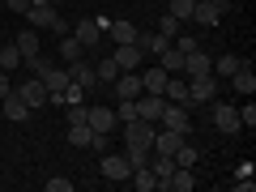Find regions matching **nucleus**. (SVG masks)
Instances as JSON below:
<instances>
[{
	"label": "nucleus",
	"instance_id": "41",
	"mask_svg": "<svg viewBox=\"0 0 256 192\" xmlns=\"http://www.w3.org/2000/svg\"><path fill=\"white\" fill-rule=\"evenodd\" d=\"M4 4H9L13 13H26V9H30V0H4Z\"/></svg>",
	"mask_w": 256,
	"mask_h": 192
},
{
	"label": "nucleus",
	"instance_id": "37",
	"mask_svg": "<svg viewBox=\"0 0 256 192\" xmlns=\"http://www.w3.org/2000/svg\"><path fill=\"white\" fill-rule=\"evenodd\" d=\"M47 192H73V180H64V175H52V180H43Z\"/></svg>",
	"mask_w": 256,
	"mask_h": 192
},
{
	"label": "nucleus",
	"instance_id": "15",
	"mask_svg": "<svg viewBox=\"0 0 256 192\" xmlns=\"http://www.w3.org/2000/svg\"><path fill=\"white\" fill-rule=\"evenodd\" d=\"M68 77H73L82 90H94V86H98V73H94V64H86V60H73V64H68Z\"/></svg>",
	"mask_w": 256,
	"mask_h": 192
},
{
	"label": "nucleus",
	"instance_id": "23",
	"mask_svg": "<svg viewBox=\"0 0 256 192\" xmlns=\"http://www.w3.org/2000/svg\"><path fill=\"white\" fill-rule=\"evenodd\" d=\"M22 52H18V43H4L0 47V73H13V68H22Z\"/></svg>",
	"mask_w": 256,
	"mask_h": 192
},
{
	"label": "nucleus",
	"instance_id": "25",
	"mask_svg": "<svg viewBox=\"0 0 256 192\" xmlns=\"http://www.w3.org/2000/svg\"><path fill=\"white\" fill-rule=\"evenodd\" d=\"M90 141H94V128L86 124H68V146H82V150H90Z\"/></svg>",
	"mask_w": 256,
	"mask_h": 192
},
{
	"label": "nucleus",
	"instance_id": "43",
	"mask_svg": "<svg viewBox=\"0 0 256 192\" xmlns=\"http://www.w3.org/2000/svg\"><path fill=\"white\" fill-rule=\"evenodd\" d=\"M210 4L214 9H230V0H210Z\"/></svg>",
	"mask_w": 256,
	"mask_h": 192
},
{
	"label": "nucleus",
	"instance_id": "3",
	"mask_svg": "<svg viewBox=\"0 0 256 192\" xmlns=\"http://www.w3.org/2000/svg\"><path fill=\"white\" fill-rule=\"evenodd\" d=\"M218 98V77L214 73H201L188 82V102H214Z\"/></svg>",
	"mask_w": 256,
	"mask_h": 192
},
{
	"label": "nucleus",
	"instance_id": "13",
	"mask_svg": "<svg viewBox=\"0 0 256 192\" xmlns=\"http://www.w3.org/2000/svg\"><path fill=\"white\" fill-rule=\"evenodd\" d=\"M162 107H166L162 94H141V98H137V116H141V120H150V124H158Z\"/></svg>",
	"mask_w": 256,
	"mask_h": 192
},
{
	"label": "nucleus",
	"instance_id": "34",
	"mask_svg": "<svg viewBox=\"0 0 256 192\" xmlns=\"http://www.w3.org/2000/svg\"><path fill=\"white\" fill-rule=\"evenodd\" d=\"M239 68V56H218V60H214V73L218 77H230Z\"/></svg>",
	"mask_w": 256,
	"mask_h": 192
},
{
	"label": "nucleus",
	"instance_id": "32",
	"mask_svg": "<svg viewBox=\"0 0 256 192\" xmlns=\"http://www.w3.org/2000/svg\"><path fill=\"white\" fill-rule=\"evenodd\" d=\"M175 166H196V146H184V141H180V150H175Z\"/></svg>",
	"mask_w": 256,
	"mask_h": 192
},
{
	"label": "nucleus",
	"instance_id": "1",
	"mask_svg": "<svg viewBox=\"0 0 256 192\" xmlns=\"http://www.w3.org/2000/svg\"><path fill=\"white\" fill-rule=\"evenodd\" d=\"M13 90L26 98V107L30 111H43V102H52V94H47V86H43V77H22Z\"/></svg>",
	"mask_w": 256,
	"mask_h": 192
},
{
	"label": "nucleus",
	"instance_id": "9",
	"mask_svg": "<svg viewBox=\"0 0 256 192\" xmlns=\"http://www.w3.org/2000/svg\"><path fill=\"white\" fill-rule=\"evenodd\" d=\"M158 188H166V192H192V188H196V175H192V166H175L166 180H158Z\"/></svg>",
	"mask_w": 256,
	"mask_h": 192
},
{
	"label": "nucleus",
	"instance_id": "10",
	"mask_svg": "<svg viewBox=\"0 0 256 192\" xmlns=\"http://www.w3.org/2000/svg\"><path fill=\"white\" fill-rule=\"evenodd\" d=\"M86 124H90L94 132H111L120 120H116V111H111V107H86Z\"/></svg>",
	"mask_w": 256,
	"mask_h": 192
},
{
	"label": "nucleus",
	"instance_id": "5",
	"mask_svg": "<svg viewBox=\"0 0 256 192\" xmlns=\"http://www.w3.org/2000/svg\"><path fill=\"white\" fill-rule=\"evenodd\" d=\"M98 171H102V180L120 184V180H128V175H132V166H128V158H124V154H102Z\"/></svg>",
	"mask_w": 256,
	"mask_h": 192
},
{
	"label": "nucleus",
	"instance_id": "7",
	"mask_svg": "<svg viewBox=\"0 0 256 192\" xmlns=\"http://www.w3.org/2000/svg\"><path fill=\"white\" fill-rule=\"evenodd\" d=\"M141 56H146V52H141L137 43H116L111 60H116L120 68H124V73H137V68H141Z\"/></svg>",
	"mask_w": 256,
	"mask_h": 192
},
{
	"label": "nucleus",
	"instance_id": "21",
	"mask_svg": "<svg viewBox=\"0 0 256 192\" xmlns=\"http://www.w3.org/2000/svg\"><path fill=\"white\" fill-rule=\"evenodd\" d=\"M158 68H166V73H184V52L175 43H166L162 52H158Z\"/></svg>",
	"mask_w": 256,
	"mask_h": 192
},
{
	"label": "nucleus",
	"instance_id": "11",
	"mask_svg": "<svg viewBox=\"0 0 256 192\" xmlns=\"http://www.w3.org/2000/svg\"><path fill=\"white\" fill-rule=\"evenodd\" d=\"M73 38H77L82 47H94V43L102 38V26H98V18H82V22L73 26Z\"/></svg>",
	"mask_w": 256,
	"mask_h": 192
},
{
	"label": "nucleus",
	"instance_id": "38",
	"mask_svg": "<svg viewBox=\"0 0 256 192\" xmlns=\"http://www.w3.org/2000/svg\"><path fill=\"white\" fill-rule=\"evenodd\" d=\"M239 111V124L244 128H256V107H252V98H248V107H235Z\"/></svg>",
	"mask_w": 256,
	"mask_h": 192
},
{
	"label": "nucleus",
	"instance_id": "29",
	"mask_svg": "<svg viewBox=\"0 0 256 192\" xmlns=\"http://www.w3.org/2000/svg\"><path fill=\"white\" fill-rule=\"evenodd\" d=\"M132 43H137L141 52H154V56H158V52H162L166 43H171V38H162L158 30H154V34H141V30H137V38H132Z\"/></svg>",
	"mask_w": 256,
	"mask_h": 192
},
{
	"label": "nucleus",
	"instance_id": "24",
	"mask_svg": "<svg viewBox=\"0 0 256 192\" xmlns=\"http://www.w3.org/2000/svg\"><path fill=\"white\" fill-rule=\"evenodd\" d=\"M222 9H214L210 0H196V9H192V22H201V26H218Z\"/></svg>",
	"mask_w": 256,
	"mask_h": 192
},
{
	"label": "nucleus",
	"instance_id": "18",
	"mask_svg": "<svg viewBox=\"0 0 256 192\" xmlns=\"http://www.w3.org/2000/svg\"><path fill=\"white\" fill-rule=\"evenodd\" d=\"M0 102H4V116H9L13 124H22V120L30 116V107H26V98H22L18 90H9V94H4V98H0Z\"/></svg>",
	"mask_w": 256,
	"mask_h": 192
},
{
	"label": "nucleus",
	"instance_id": "22",
	"mask_svg": "<svg viewBox=\"0 0 256 192\" xmlns=\"http://www.w3.org/2000/svg\"><path fill=\"white\" fill-rule=\"evenodd\" d=\"M116 94H120V98H141V77L137 73H128V77L120 73L116 77Z\"/></svg>",
	"mask_w": 256,
	"mask_h": 192
},
{
	"label": "nucleus",
	"instance_id": "20",
	"mask_svg": "<svg viewBox=\"0 0 256 192\" xmlns=\"http://www.w3.org/2000/svg\"><path fill=\"white\" fill-rule=\"evenodd\" d=\"M166 77H171V73H166V68H158V64H154V68H146V73H141V94H162Z\"/></svg>",
	"mask_w": 256,
	"mask_h": 192
},
{
	"label": "nucleus",
	"instance_id": "31",
	"mask_svg": "<svg viewBox=\"0 0 256 192\" xmlns=\"http://www.w3.org/2000/svg\"><path fill=\"white\" fill-rule=\"evenodd\" d=\"M94 73H98V82H116V77L124 73V68H120V64L107 56V60H98V64H94Z\"/></svg>",
	"mask_w": 256,
	"mask_h": 192
},
{
	"label": "nucleus",
	"instance_id": "42",
	"mask_svg": "<svg viewBox=\"0 0 256 192\" xmlns=\"http://www.w3.org/2000/svg\"><path fill=\"white\" fill-rule=\"evenodd\" d=\"M13 90V82H9V73H0V98H4V94Z\"/></svg>",
	"mask_w": 256,
	"mask_h": 192
},
{
	"label": "nucleus",
	"instance_id": "6",
	"mask_svg": "<svg viewBox=\"0 0 256 192\" xmlns=\"http://www.w3.org/2000/svg\"><path fill=\"white\" fill-rule=\"evenodd\" d=\"M154 128L158 124H150V120H128V124H124V141H137V146H150V150H154Z\"/></svg>",
	"mask_w": 256,
	"mask_h": 192
},
{
	"label": "nucleus",
	"instance_id": "30",
	"mask_svg": "<svg viewBox=\"0 0 256 192\" xmlns=\"http://www.w3.org/2000/svg\"><path fill=\"white\" fill-rule=\"evenodd\" d=\"M82 52H86V47L77 43L73 34H64V43H60V60H64V64H73V60H82Z\"/></svg>",
	"mask_w": 256,
	"mask_h": 192
},
{
	"label": "nucleus",
	"instance_id": "40",
	"mask_svg": "<svg viewBox=\"0 0 256 192\" xmlns=\"http://www.w3.org/2000/svg\"><path fill=\"white\" fill-rule=\"evenodd\" d=\"M171 43H175V47H180V52H184V56H188V52H196V47H201V43H196V38H171Z\"/></svg>",
	"mask_w": 256,
	"mask_h": 192
},
{
	"label": "nucleus",
	"instance_id": "39",
	"mask_svg": "<svg viewBox=\"0 0 256 192\" xmlns=\"http://www.w3.org/2000/svg\"><path fill=\"white\" fill-rule=\"evenodd\" d=\"M52 30H56V34H73V22H68V18H64V13H56V22H52Z\"/></svg>",
	"mask_w": 256,
	"mask_h": 192
},
{
	"label": "nucleus",
	"instance_id": "14",
	"mask_svg": "<svg viewBox=\"0 0 256 192\" xmlns=\"http://www.w3.org/2000/svg\"><path fill=\"white\" fill-rule=\"evenodd\" d=\"M201 73H214V60L196 47V52H188L184 56V77H201Z\"/></svg>",
	"mask_w": 256,
	"mask_h": 192
},
{
	"label": "nucleus",
	"instance_id": "33",
	"mask_svg": "<svg viewBox=\"0 0 256 192\" xmlns=\"http://www.w3.org/2000/svg\"><path fill=\"white\" fill-rule=\"evenodd\" d=\"M192 9H196V0H171V9H166V13H171V18H180V22H188Z\"/></svg>",
	"mask_w": 256,
	"mask_h": 192
},
{
	"label": "nucleus",
	"instance_id": "2",
	"mask_svg": "<svg viewBox=\"0 0 256 192\" xmlns=\"http://www.w3.org/2000/svg\"><path fill=\"white\" fill-rule=\"evenodd\" d=\"M158 128H171V132H188V128H192L188 102H166L162 116H158Z\"/></svg>",
	"mask_w": 256,
	"mask_h": 192
},
{
	"label": "nucleus",
	"instance_id": "19",
	"mask_svg": "<svg viewBox=\"0 0 256 192\" xmlns=\"http://www.w3.org/2000/svg\"><path fill=\"white\" fill-rule=\"evenodd\" d=\"M13 43H18L22 60H34V56H38V47H43V43H38V30H34V26H26L18 38H13Z\"/></svg>",
	"mask_w": 256,
	"mask_h": 192
},
{
	"label": "nucleus",
	"instance_id": "12",
	"mask_svg": "<svg viewBox=\"0 0 256 192\" xmlns=\"http://www.w3.org/2000/svg\"><path fill=\"white\" fill-rule=\"evenodd\" d=\"M38 77H43V86H47V94H52V98H56V94H64V86L73 82V77H68V68H56V64H47Z\"/></svg>",
	"mask_w": 256,
	"mask_h": 192
},
{
	"label": "nucleus",
	"instance_id": "26",
	"mask_svg": "<svg viewBox=\"0 0 256 192\" xmlns=\"http://www.w3.org/2000/svg\"><path fill=\"white\" fill-rule=\"evenodd\" d=\"M128 180H132V188H137V192H154V188H158V175L150 171V166H137Z\"/></svg>",
	"mask_w": 256,
	"mask_h": 192
},
{
	"label": "nucleus",
	"instance_id": "4",
	"mask_svg": "<svg viewBox=\"0 0 256 192\" xmlns=\"http://www.w3.org/2000/svg\"><path fill=\"white\" fill-rule=\"evenodd\" d=\"M210 116H214V128H218V132H239V128H244V124H239V111L230 107V102H218V98H214V111H210Z\"/></svg>",
	"mask_w": 256,
	"mask_h": 192
},
{
	"label": "nucleus",
	"instance_id": "35",
	"mask_svg": "<svg viewBox=\"0 0 256 192\" xmlns=\"http://www.w3.org/2000/svg\"><path fill=\"white\" fill-rule=\"evenodd\" d=\"M116 120H120V124L137 120V98H120V107H116Z\"/></svg>",
	"mask_w": 256,
	"mask_h": 192
},
{
	"label": "nucleus",
	"instance_id": "28",
	"mask_svg": "<svg viewBox=\"0 0 256 192\" xmlns=\"http://www.w3.org/2000/svg\"><path fill=\"white\" fill-rule=\"evenodd\" d=\"M150 154H154V150H150V146H137V141H128V150H124V158H128V166H132V171H137V166H146Z\"/></svg>",
	"mask_w": 256,
	"mask_h": 192
},
{
	"label": "nucleus",
	"instance_id": "8",
	"mask_svg": "<svg viewBox=\"0 0 256 192\" xmlns=\"http://www.w3.org/2000/svg\"><path fill=\"white\" fill-rule=\"evenodd\" d=\"M26 22H30L34 30H52V22H56V4H52V0H34V4L26 9Z\"/></svg>",
	"mask_w": 256,
	"mask_h": 192
},
{
	"label": "nucleus",
	"instance_id": "27",
	"mask_svg": "<svg viewBox=\"0 0 256 192\" xmlns=\"http://www.w3.org/2000/svg\"><path fill=\"white\" fill-rule=\"evenodd\" d=\"M102 30H111V43H132V38H137V26H132V22H111V26H102Z\"/></svg>",
	"mask_w": 256,
	"mask_h": 192
},
{
	"label": "nucleus",
	"instance_id": "36",
	"mask_svg": "<svg viewBox=\"0 0 256 192\" xmlns=\"http://www.w3.org/2000/svg\"><path fill=\"white\" fill-rule=\"evenodd\" d=\"M158 34H162V38H180V18H171V13H166V18L158 22Z\"/></svg>",
	"mask_w": 256,
	"mask_h": 192
},
{
	"label": "nucleus",
	"instance_id": "17",
	"mask_svg": "<svg viewBox=\"0 0 256 192\" xmlns=\"http://www.w3.org/2000/svg\"><path fill=\"white\" fill-rule=\"evenodd\" d=\"M184 141V132H171V128H154V154H175Z\"/></svg>",
	"mask_w": 256,
	"mask_h": 192
},
{
	"label": "nucleus",
	"instance_id": "16",
	"mask_svg": "<svg viewBox=\"0 0 256 192\" xmlns=\"http://www.w3.org/2000/svg\"><path fill=\"white\" fill-rule=\"evenodd\" d=\"M230 86H235V90L244 94V98H252V90H256V77H252V64H248V60H239V68L230 73Z\"/></svg>",
	"mask_w": 256,
	"mask_h": 192
}]
</instances>
